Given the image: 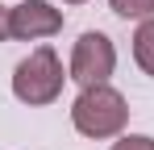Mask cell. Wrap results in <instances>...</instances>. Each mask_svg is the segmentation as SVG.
I'll use <instances>...</instances> for the list:
<instances>
[{
	"label": "cell",
	"instance_id": "1",
	"mask_svg": "<svg viewBox=\"0 0 154 150\" xmlns=\"http://www.w3.org/2000/svg\"><path fill=\"white\" fill-rule=\"evenodd\" d=\"M71 125H75L83 138H121L129 125V104L125 96L117 92V88H108V83H88L83 92L75 96L71 104Z\"/></svg>",
	"mask_w": 154,
	"mask_h": 150
},
{
	"label": "cell",
	"instance_id": "2",
	"mask_svg": "<svg viewBox=\"0 0 154 150\" xmlns=\"http://www.w3.org/2000/svg\"><path fill=\"white\" fill-rule=\"evenodd\" d=\"M63 79H71V75H63V58L54 54V46H38L29 50V58L13 67V96L29 108H42L58 100Z\"/></svg>",
	"mask_w": 154,
	"mask_h": 150
},
{
	"label": "cell",
	"instance_id": "3",
	"mask_svg": "<svg viewBox=\"0 0 154 150\" xmlns=\"http://www.w3.org/2000/svg\"><path fill=\"white\" fill-rule=\"evenodd\" d=\"M112 71H117V46H112V38L100 33V29L79 33V42L71 46V67H67V75L75 79L79 88H88V83H108Z\"/></svg>",
	"mask_w": 154,
	"mask_h": 150
},
{
	"label": "cell",
	"instance_id": "4",
	"mask_svg": "<svg viewBox=\"0 0 154 150\" xmlns=\"http://www.w3.org/2000/svg\"><path fill=\"white\" fill-rule=\"evenodd\" d=\"M58 29H63V8H54L50 0H21L8 8V38L13 42L54 38Z\"/></svg>",
	"mask_w": 154,
	"mask_h": 150
},
{
	"label": "cell",
	"instance_id": "5",
	"mask_svg": "<svg viewBox=\"0 0 154 150\" xmlns=\"http://www.w3.org/2000/svg\"><path fill=\"white\" fill-rule=\"evenodd\" d=\"M133 58H137V67L154 79V17L137 21V29H133Z\"/></svg>",
	"mask_w": 154,
	"mask_h": 150
},
{
	"label": "cell",
	"instance_id": "6",
	"mask_svg": "<svg viewBox=\"0 0 154 150\" xmlns=\"http://www.w3.org/2000/svg\"><path fill=\"white\" fill-rule=\"evenodd\" d=\"M108 8H112L117 17H125V21H146V17H154V0H108Z\"/></svg>",
	"mask_w": 154,
	"mask_h": 150
},
{
	"label": "cell",
	"instance_id": "7",
	"mask_svg": "<svg viewBox=\"0 0 154 150\" xmlns=\"http://www.w3.org/2000/svg\"><path fill=\"white\" fill-rule=\"evenodd\" d=\"M108 150H154V138L150 133H121Z\"/></svg>",
	"mask_w": 154,
	"mask_h": 150
},
{
	"label": "cell",
	"instance_id": "8",
	"mask_svg": "<svg viewBox=\"0 0 154 150\" xmlns=\"http://www.w3.org/2000/svg\"><path fill=\"white\" fill-rule=\"evenodd\" d=\"M0 42H8V8L0 4Z\"/></svg>",
	"mask_w": 154,
	"mask_h": 150
},
{
	"label": "cell",
	"instance_id": "9",
	"mask_svg": "<svg viewBox=\"0 0 154 150\" xmlns=\"http://www.w3.org/2000/svg\"><path fill=\"white\" fill-rule=\"evenodd\" d=\"M63 4H83V0H63Z\"/></svg>",
	"mask_w": 154,
	"mask_h": 150
}]
</instances>
